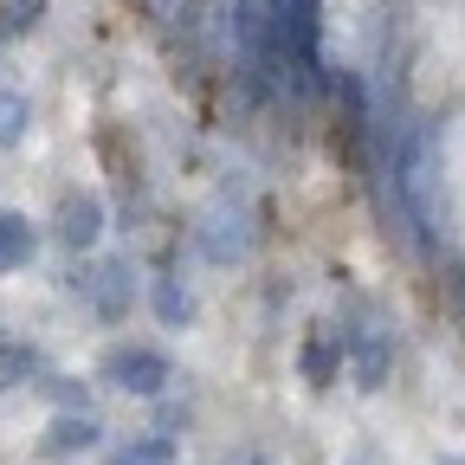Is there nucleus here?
<instances>
[{
	"label": "nucleus",
	"mask_w": 465,
	"mask_h": 465,
	"mask_svg": "<svg viewBox=\"0 0 465 465\" xmlns=\"http://www.w3.org/2000/svg\"><path fill=\"white\" fill-rule=\"evenodd\" d=\"M149 304H155V323H162V330H188V323H194V291L174 278L168 265H162V278L149 284Z\"/></svg>",
	"instance_id": "10"
},
{
	"label": "nucleus",
	"mask_w": 465,
	"mask_h": 465,
	"mask_svg": "<svg viewBox=\"0 0 465 465\" xmlns=\"http://www.w3.org/2000/svg\"><path fill=\"white\" fill-rule=\"evenodd\" d=\"M65 291L97 317V323H124L136 304V284H130V259H78L65 272Z\"/></svg>",
	"instance_id": "2"
},
{
	"label": "nucleus",
	"mask_w": 465,
	"mask_h": 465,
	"mask_svg": "<svg viewBox=\"0 0 465 465\" xmlns=\"http://www.w3.org/2000/svg\"><path fill=\"white\" fill-rule=\"evenodd\" d=\"M446 465H459V459H446Z\"/></svg>",
	"instance_id": "18"
},
{
	"label": "nucleus",
	"mask_w": 465,
	"mask_h": 465,
	"mask_svg": "<svg viewBox=\"0 0 465 465\" xmlns=\"http://www.w3.org/2000/svg\"><path fill=\"white\" fill-rule=\"evenodd\" d=\"M26 130H33V104H26V91H0V149H20Z\"/></svg>",
	"instance_id": "13"
},
{
	"label": "nucleus",
	"mask_w": 465,
	"mask_h": 465,
	"mask_svg": "<svg viewBox=\"0 0 465 465\" xmlns=\"http://www.w3.org/2000/svg\"><path fill=\"white\" fill-rule=\"evenodd\" d=\"M52 14V0H0V45L39 33V20Z\"/></svg>",
	"instance_id": "11"
},
{
	"label": "nucleus",
	"mask_w": 465,
	"mask_h": 465,
	"mask_svg": "<svg viewBox=\"0 0 465 465\" xmlns=\"http://www.w3.org/2000/svg\"><path fill=\"white\" fill-rule=\"evenodd\" d=\"M39 388H45V401L58 407V414H91V407H84V401H91L84 381H72V375H45Z\"/></svg>",
	"instance_id": "14"
},
{
	"label": "nucleus",
	"mask_w": 465,
	"mask_h": 465,
	"mask_svg": "<svg viewBox=\"0 0 465 465\" xmlns=\"http://www.w3.org/2000/svg\"><path fill=\"white\" fill-rule=\"evenodd\" d=\"M116 394H136V401H155L168 381H174V362L162 356V349H149V342H116L110 356H104V369H97Z\"/></svg>",
	"instance_id": "3"
},
{
	"label": "nucleus",
	"mask_w": 465,
	"mask_h": 465,
	"mask_svg": "<svg viewBox=\"0 0 465 465\" xmlns=\"http://www.w3.org/2000/svg\"><path fill=\"white\" fill-rule=\"evenodd\" d=\"M336 342H342L349 369H356V388H381L388 381V369H394V336L388 330H342Z\"/></svg>",
	"instance_id": "5"
},
{
	"label": "nucleus",
	"mask_w": 465,
	"mask_h": 465,
	"mask_svg": "<svg viewBox=\"0 0 465 465\" xmlns=\"http://www.w3.org/2000/svg\"><path fill=\"white\" fill-rule=\"evenodd\" d=\"M143 7H149L155 26H188L194 20V0H143Z\"/></svg>",
	"instance_id": "15"
},
{
	"label": "nucleus",
	"mask_w": 465,
	"mask_h": 465,
	"mask_svg": "<svg viewBox=\"0 0 465 465\" xmlns=\"http://www.w3.org/2000/svg\"><path fill=\"white\" fill-rule=\"evenodd\" d=\"M0 342H7V330H0Z\"/></svg>",
	"instance_id": "17"
},
{
	"label": "nucleus",
	"mask_w": 465,
	"mask_h": 465,
	"mask_svg": "<svg viewBox=\"0 0 465 465\" xmlns=\"http://www.w3.org/2000/svg\"><path fill=\"white\" fill-rule=\"evenodd\" d=\"M272 33H278V91L311 104L330 91L323 65V0H272Z\"/></svg>",
	"instance_id": "1"
},
{
	"label": "nucleus",
	"mask_w": 465,
	"mask_h": 465,
	"mask_svg": "<svg viewBox=\"0 0 465 465\" xmlns=\"http://www.w3.org/2000/svg\"><path fill=\"white\" fill-rule=\"evenodd\" d=\"M97 440H104L97 414H52V427H45V459H72V452H91Z\"/></svg>",
	"instance_id": "9"
},
{
	"label": "nucleus",
	"mask_w": 465,
	"mask_h": 465,
	"mask_svg": "<svg viewBox=\"0 0 465 465\" xmlns=\"http://www.w3.org/2000/svg\"><path fill=\"white\" fill-rule=\"evenodd\" d=\"M110 465H174V433H143L130 446H116Z\"/></svg>",
	"instance_id": "12"
},
{
	"label": "nucleus",
	"mask_w": 465,
	"mask_h": 465,
	"mask_svg": "<svg viewBox=\"0 0 465 465\" xmlns=\"http://www.w3.org/2000/svg\"><path fill=\"white\" fill-rule=\"evenodd\" d=\"M52 369H45V349L26 342V336H7L0 342V394H14V388H39Z\"/></svg>",
	"instance_id": "7"
},
{
	"label": "nucleus",
	"mask_w": 465,
	"mask_h": 465,
	"mask_svg": "<svg viewBox=\"0 0 465 465\" xmlns=\"http://www.w3.org/2000/svg\"><path fill=\"white\" fill-rule=\"evenodd\" d=\"M104 201L91 194V188H78V194H58V207H52V240L65 246L72 259H91L97 246H104Z\"/></svg>",
	"instance_id": "4"
},
{
	"label": "nucleus",
	"mask_w": 465,
	"mask_h": 465,
	"mask_svg": "<svg viewBox=\"0 0 465 465\" xmlns=\"http://www.w3.org/2000/svg\"><path fill=\"white\" fill-rule=\"evenodd\" d=\"M349 369V356H342V342H336V330H311L304 336V349H298V375L311 381V388H336V375Z\"/></svg>",
	"instance_id": "8"
},
{
	"label": "nucleus",
	"mask_w": 465,
	"mask_h": 465,
	"mask_svg": "<svg viewBox=\"0 0 465 465\" xmlns=\"http://www.w3.org/2000/svg\"><path fill=\"white\" fill-rule=\"evenodd\" d=\"M459 298H465V278H459Z\"/></svg>",
	"instance_id": "16"
},
{
	"label": "nucleus",
	"mask_w": 465,
	"mask_h": 465,
	"mask_svg": "<svg viewBox=\"0 0 465 465\" xmlns=\"http://www.w3.org/2000/svg\"><path fill=\"white\" fill-rule=\"evenodd\" d=\"M39 240H45V232H39L20 207H0V278L26 272V265L39 259Z\"/></svg>",
	"instance_id": "6"
}]
</instances>
